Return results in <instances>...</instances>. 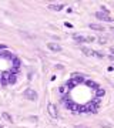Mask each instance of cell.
I'll use <instances>...</instances> for the list:
<instances>
[{
	"label": "cell",
	"mask_w": 114,
	"mask_h": 128,
	"mask_svg": "<svg viewBox=\"0 0 114 128\" xmlns=\"http://www.w3.org/2000/svg\"><path fill=\"white\" fill-rule=\"evenodd\" d=\"M23 96H24V98H27V100H30V101L37 100V92L34 91L33 88H26L24 92H23Z\"/></svg>",
	"instance_id": "obj_1"
},
{
	"label": "cell",
	"mask_w": 114,
	"mask_h": 128,
	"mask_svg": "<svg viewBox=\"0 0 114 128\" xmlns=\"http://www.w3.org/2000/svg\"><path fill=\"white\" fill-rule=\"evenodd\" d=\"M96 17L98 18V20H103V22H111L113 18L110 17L108 14H104V13H101V12H97L96 13Z\"/></svg>",
	"instance_id": "obj_2"
},
{
	"label": "cell",
	"mask_w": 114,
	"mask_h": 128,
	"mask_svg": "<svg viewBox=\"0 0 114 128\" xmlns=\"http://www.w3.org/2000/svg\"><path fill=\"white\" fill-rule=\"evenodd\" d=\"M47 111H49V114H50L53 118L57 117V108H56L54 104H49V105H47Z\"/></svg>",
	"instance_id": "obj_3"
},
{
	"label": "cell",
	"mask_w": 114,
	"mask_h": 128,
	"mask_svg": "<svg viewBox=\"0 0 114 128\" xmlns=\"http://www.w3.org/2000/svg\"><path fill=\"white\" fill-rule=\"evenodd\" d=\"M86 107V112H97V105H94L93 102H88Z\"/></svg>",
	"instance_id": "obj_4"
},
{
	"label": "cell",
	"mask_w": 114,
	"mask_h": 128,
	"mask_svg": "<svg viewBox=\"0 0 114 128\" xmlns=\"http://www.w3.org/2000/svg\"><path fill=\"white\" fill-rule=\"evenodd\" d=\"M47 47H49L51 51H56V53H57V51H61V47H60L57 43H49V44H47Z\"/></svg>",
	"instance_id": "obj_5"
},
{
	"label": "cell",
	"mask_w": 114,
	"mask_h": 128,
	"mask_svg": "<svg viewBox=\"0 0 114 128\" xmlns=\"http://www.w3.org/2000/svg\"><path fill=\"white\" fill-rule=\"evenodd\" d=\"M88 27L91 28V30H96V32H103V30H105L103 26H100V24H96V23H90V26Z\"/></svg>",
	"instance_id": "obj_6"
},
{
	"label": "cell",
	"mask_w": 114,
	"mask_h": 128,
	"mask_svg": "<svg viewBox=\"0 0 114 128\" xmlns=\"http://www.w3.org/2000/svg\"><path fill=\"white\" fill-rule=\"evenodd\" d=\"M71 80H74L76 84H80V82L84 81V77H81L80 74H73V78H71Z\"/></svg>",
	"instance_id": "obj_7"
},
{
	"label": "cell",
	"mask_w": 114,
	"mask_h": 128,
	"mask_svg": "<svg viewBox=\"0 0 114 128\" xmlns=\"http://www.w3.org/2000/svg\"><path fill=\"white\" fill-rule=\"evenodd\" d=\"M9 74L10 73H5L3 76H2V78H0V81H2L3 86H7V84H9V81H7V80H9Z\"/></svg>",
	"instance_id": "obj_8"
},
{
	"label": "cell",
	"mask_w": 114,
	"mask_h": 128,
	"mask_svg": "<svg viewBox=\"0 0 114 128\" xmlns=\"http://www.w3.org/2000/svg\"><path fill=\"white\" fill-rule=\"evenodd\" d=\"M73 38H74L76 41H78V43H84V41H86V37H84V36H80V34H74Z\"/></svg>",
	"instance_id": "obj_9"
},
{
	"label": "cell",
	"mask_w": 114,
	"mask_h": 128,
	"mask_svg": "<svg viewBox=\"0 0 114 128\" xmlns=\"http://www.w3.org/2000/svg\"><path fill=\"white\" fill-rule=\"evenodd\" d=\"M86 84L88 86V87L94 88V90H97V88H100V86H98V84H96V82H94V81H91V80H88V81H86Z\"/></svg>",
	"instance_id": "obj_10"
},
{
	"label": "cell",
	"mask_w": 114,
	"mask_h": 128,
	"mask_svg": "<svg viewBox=\"0 0 114 128\" xmlns=\"http://www.w3.org/2000/svg\"><path fill=\"white\" fill-rule=\"evenodd\" d=\"M104 94H105V91H104V88H97L96 90V96H97V98H100V97H104Z\"/></svg>",
	"instance_id": "obj_11"
},
{
	"label": "cell",
	"mask_w": 114,
	"mask_h": 128,
	"mask_svg": "<svg viewBox=\"0 0 114 128\" xmlns=\"http://www.w3.org/2000/svg\"><path fill=\"white\" fill-rule=\"evenodd\" d=\"M49 9H51V10H57V12H60V10L63 9V4H50V6H49Z\"/></svg>",
	"instance_id": "obj_12"
},
{
	"label": "cell",
	"mask_w": 114,
	"mask_h": 128,
	"mask_svg": "<svg viewBox=\"0 0 114 128\" xmlns=\"http://www.w3.org/2000/svg\"><path fill=\"white\" fill-rule=\"evenodd\" d=\"M2 117H3V118H5L7 122H13V118H12V115L7 114V112H3V114H2Z\"/></svg>",
	"instance_id": "obj_13"
},
{
	"label": "cell",
	"mask_w": 114,
	"mask_h": 128,
	"mask_svg": "<svg viewBox=\"0 0 114 128\" xmlns=\"http://www.w3.org/2000/svg\"><path fill=\"white\" fill-rule=\"evenodd\" d=\"M7 81H9V84H14V82H16V74L10 73L9 74V80H7Z\"/></svg>",
	"instance_id": "obj_14"
},
{
	"label": "cell",
	"mask_w": 114,
	"mask_h": 128,
	"mask_svg": "<svg viewBox=\"0 0 114 128\" xmlns=\"http://www.w3.org/2000/svg\"><path fill=\"white\" fill-rule=\"evenodd\" d=\"M13 66H14V68H19L20 67V60L17 57H13Z\"/></svg>",
	"instance_id": "obj_15"
},
{
	"label": "cell",
	"mask_w": 114,
	"mask_h": 128,
	"mask_svg": "<svg viewBox=\"0 0 114 128\" xmlns=\"http://www.w3.org/2000/svg\"><path fill=\"white\" fill-rule=\"evenodd\" d=\"M81 51H83V53H84L86 56H93V51H91L90 48H86V47H83Z\"/></svg>",
	"instance_id": "obj_16"
},
{
	"label": "cell",
	"mask_w": 114,
	"mask_h": 128,
	"mask_svg": "<svg viewBox=\"0 0 114 128\" xmlns=\"http://www.w3.org/2000/svg\"><path fill=\"white\" fill-rule=\"evenodd\" d=\"M93 56H96L98 58H104V54H103L101 51H93Z\"/></svg>",
	"instance_id": "obj_17"
},
{
	"label": "cell",
	"mask_w": 114,
	"mask_h": 128,
	"mask_svg": "<svg viewBox=\"0 0 114 128\" xmlns=\"http://www.w3.org/2000/svg\"><path fill=\"white\" fill-rule=\"evenodd\" d=\"M98 43H100V44H105V43H107V40H105L104 37H100V38H98Z\"/></svg>",
	"instance_id": "obj_18"
},
{
	"label": "cell",
	"mask_w": 114,
	"mask_h": 128,
	"mask_svg": "<svg viewBox=\"0 0 114 128\" xmlns=\"http://www.w3.org/2000/svg\"><path fill=\"white\" fill-rule=\"evenodd\" d=\"M86 41H88V43H91V41H94V37H93V36H88V37H86Z\"/></svg>",
	"instance_id": "obj_19"
},
{
	"label": "cell",
	"mask_w": 114,
	"mask_h": 128,
	"mask_svg": "<svg viewBox=\"0 0 114 128\" xmlns=\"http://www.w3.org/2000/svg\"><path fill=\"white\" fill-rule=\"evenodd\" d=\"M66 91V86H63V87H60V92H64Z\"/></svg>",
	"instance_id": "obj_20"
},
{
	"label": "cell",
	"mask_w": 114,
	"mask_h": 128,
	"mask_svg": "<svg viewBox=\"0 0 114 128\" xmlns=\"http://www.w3.org/2000/svg\"><path fill=\"white\" fill-rule=\"evenodd\" d=\"M108 60H110V61H114V56H113V54L108 56Z\"/></svg>",
	"instance_id": "obj_21"
},
{
	"label": "cell",
	"mask_w": 114,
	"mask_h": 128,
	"mask_svg": "<svg viewBox=\"0 0 114 128\" xmlns=\"http://www.w3.org/2000/svg\"><path fill=\"white\" fill-rule=\"evenodd\" d=\"M110 51H111V53H113V56H114V47H111V48H110Z\"/></svg>",
	"instance_id": "obj_22"
},
{
	"label": "cell",
	"mask_w": 114,
	"mask_h": 128,
	"mask_svg": "<svg viewBox=\"0 0 114 128\" xmlns=\"http://www.w3.org/2000/svg\"><path fill=\"white\" fill-rule=\"evenodd\" d=\"M5 47H6V46H3V44H0V50H3Z\"/></svg>",
	"instance_id": "obj_23"
},
{
	"label": "cell",
	"mask_w": 114,
	"mask_h": 128,
	"mask_svg": "<svg viewBox=\"0 0 114 128\" xmlns=\"http://www.w3.org/2000/svg\"><path fill=\"white\" fill-rule=\"evenodd\" d=\"M0 128H3V127H0Z\"/></svg>",
	"instance_id": "obj_24"
},
{
	"label": "cell",
	"mask_w": 114,
	"mask_h": 128,
	"mask_svg": "<svg viewBox=\"0 0 114 128\" xmlns=\"http://www.w3.org/2000/svg\"><path fill=\"white\" fill-rule=\"evenodd\" d=\"M81 128H84V127H81Z\"/></svg>",
	"instance_id": "obj_25"
}]
</instances>
